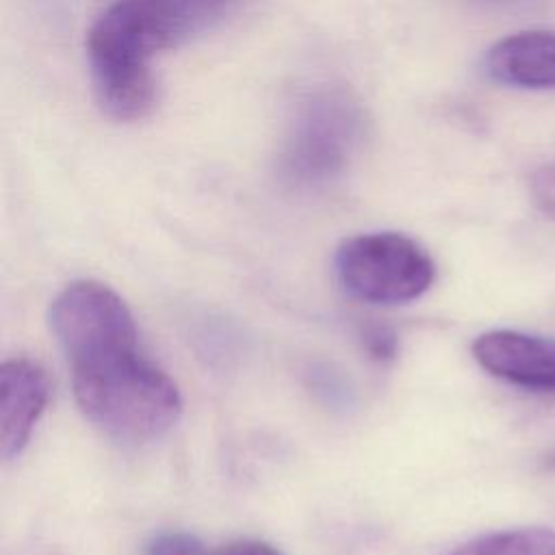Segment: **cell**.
<instances>
[{
	"label": "cell",
	"mask_w": 555,
	"mask_h": 555,
	"mask_svg": "<svg viewBox=\"0 0 555 555\" xmlns=\"http://www.w3.org/2000/svg\"><path fill=\"white\" fill-rule=\"evenodd\" d=\"M531 193L535 204L555 219V165H544L533 171Z\"/></svg>",
	"instance_id": "cell-12"
},
{
	"label": "cell",
	"mask_w": 555,
	"mask_h": 555,
	"mask_svg": "<svg viewBox=\"0 0 555 555\" xmlns=\"http://www.w3.org/2000/svg\"><path fill=\"white\" fill-rule=\"evenodd\" d=\"M449 555H555V531L520 527L479 535Z\"/></svg>",
	"instance_id": "cell-9"
},
{
	"label": "cell",
	"mask_w": 555,
	"mask_h": 555,
	"mask_svg": "<svg viewBox=\"0 0 555 555\" xmlns=\"http://www.w3.org/2000/svg\"><path fill=\"white\" fill-rule=\"evenodd\" d=\"M206 2H208V7H210V9H212V13H215V11L221 7V2H223V0H206Z\"/></svg>",
	"instance_id": "cell-16"
},
{
	"label": "cell",
	"mask_w": 555,
	"mask_h": 555,
	"mask_svg": "<svg viewBox=\"0 0 555 555\" xmlns=\"http://www.w3.org/2000/svg\"><path fill=\"white\" fill-rule=\"evenodd\" d=\"M362 134L364 115L349 93L314 91L295 108L280 152V176L297 189L323 186L343 173Z\"/></svg>",
	"instance_id": "cell-3"
},
{
	"label": "cell",
	"mask_w": 555,
	"mask_h": 555,
	"mask_svg": "<svg viewBox=\"0 0 555 555\" xmlns=\"http://www.w3.org/2000/svg\"><path fill=\"white\" fill-rule=\"evenodd\" d=\"M481 2H492V4H518V2H531V0H481Z\"/></svg>",
	"instance_id": "cell-15"
},
{
	"label": "cell",
	"mask_w": 555,
	"mask_h": 555,
	"mask_svg": "<svg viewBox=\"0 0 555 555\" xmlns=\"http://www.w3.org/2000/svg\"><path fill=\"white\" fill-rule=\"evenodd\" d=\"M470 351L483 371L507 384L555 392V338L490 330L473 340Z\"/></svg>",
	"instance_id": "cell-6"
},
{
	"label": "cell",
	"mask_w": 555,
	"mask_h": 555,
	"mask_svg": "<svg viewBox=\"0 0 555 555\" xmlns=\"http://www.w3.org/2000/svg\"><path fill=\"white\" fill-rule=\"evenodd\" d=\"M362 345L373 360L386 362L397 356L399 340H397V334L392 327H388L384 323H369L362 330Z\"/></svg>",
	"instance_id": "cell-11"
},
{
	"label": "cell",
	"mask_w": 555,
	"mask_h": 555,
	"mask_svg": "<svg viewBox=\"0 0 555 555\" xmlns=\"http://www.w3.org/2000/svg\"><path fill=\"white\" fill-rule=\"evenodd\" d=\"M210 555H282L271 544L258 542V540H236L230 544H223L217 551H210Z\"/></svg>",
	"instance_id": "cell-13"
},
{
	"label": "cell",
	"mask_w": 555,
	"mask_h": 555,
	"mask_svg": "<svg viewBox=\"0 0 555 555\" xmlns=\"http://www.w3.org/2000/svg\"><path fill=\"white\" fill-rule=\"evenodd\" d=\"M50 399L48 373L28 358H13L0 369V453L17 457Z\"/></svg>",
	"instance_id": "cell-7"
},
{
	"label": "cell",
	"mask_w": 555,
	"mask_h": 555,
	"mask_svg": "<svg viewBox=\"0 0 555 555\" xmlns=\"http://www.w3.org/2000/svg\"><path fill=\"white\" fill-rule=\"evenodd\" d=\"M72 386L80 412L119 440L160 438L182 414L176 382L137 347L72 362Z\"/></svg>",
	"instance_id": "cell-2"
},
{
	"label": "cell",
	"mask_w": 555,
	"mask_h": 555,
	"mask_svg": "<svg viewBox=\"0 0 555 555\" xmlns=\"http://www.w3.org/2000/svg\"><path fill=\"white\" fill-rule=\"evenodd\" d=\"M210 15L204 0H117L89 28L87 56L102 108L143 117L156 98L150 59Z\"/></svg>",
	"instance_id": "cell-1"
},
{
	"label": "cell",
	"mask_w": 555,
	"mask_h": 555,
	"mask_svg": "<svg viewBox=\"0 0 555 555\" xmlns=\"http://www.w3.org/2000/svg\"><path fill=\"white\" fill-rule=\"evenodd\" d=\"M340 286L369 304H403L421 297L436 280L431 256L399 232L345 238L334 256Z\"/></svg>",
	"instance_id": "cell-4"
},
{
	"label": "cell",
	"mask_w": 555,
	"mask_h": 555,
	"mask_svg": "<svg viewBox=\"0 0 555 555\" xmlns=\"http://www.w3.org/2000/svg\"><path fill=\"white\" fill-rule=\"evenodd\" d=\"M486 74L516 89H555V33L522 30L499 39L483 56Z\"/></svg>",
	"instance_id": "cell-8"
},
{
	"label": "cell",
	"mask_w": 555,
	"mask_h": 555,
	"mask_svg": "<svg viewBox=\"0 0 555 555\" xmlns=\"http://www.w3.org/2000/svg\"><path fill=\"white\" fill-rule=\"evenodd\" d=\"M50 327L69 364L113 349L137 347V325L126 301L106 284L76 280L50 304Z\"/></svg>",
	"instance_id": "cell-5"
},
{
	"label": "cell",
	"mask_w": 555,
	"mask_h": 555,
	"mask_svg": "<svg viewBox=\"0 0 555 555\" xmlns=\"http://www.w3.org/2000/svg\"><path fill=\"white\" fill-rule=\"evenodd\" d=\"M145 555H210L202 540L186 531H167L156 535L150 544Z\"/></svg>",
	"instance_id": "cell-10"
},
{
	"label": "cell",
	"mask_w": 555,
	"mask_h": 555,
	"mask_svg": "<svg viewBox=\"0 0 555 555\" xmlns=\"http://www.w3.org/2000/svg\"><path fill=\"white\" fill-rule=\"evenodd\" d=\"M544 468H546V470H555V451L544 457Z\"/></svg>",
	"instance_id": "cell-14"
}]
</instances>
